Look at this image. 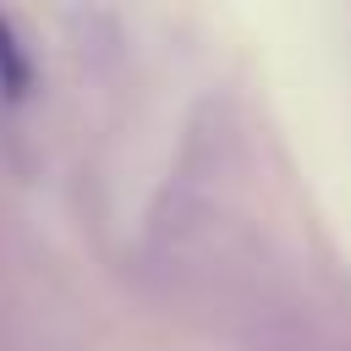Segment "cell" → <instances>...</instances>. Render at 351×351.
<instances>
[{"mask_svg": "<svg viewBox=\"0 0 351 351\" xmlns=\"http://www.w3.org/2000/svg\"><path fill=\"white\" fill-rule=\"evenodd\" d=\"M27 82H33V60L16 44V27L0 16V88L5 93H27Z\"/></svg>", "mask_w": 351, "mask_h": 351, "instance_id": "obj_1", "label": "cell"}]
</instances>
